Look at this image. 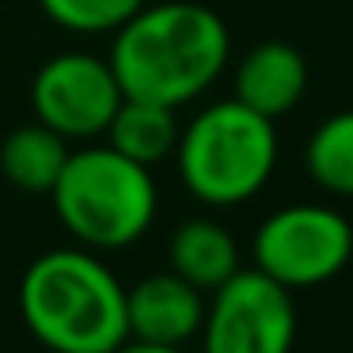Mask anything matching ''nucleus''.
Masks as SVG:
<instances>
[{"label":"nucleus","mask_w":353,"mask_h":353,"mask_svg":"<svg viewBox=\"0 0 353 353\" xmlns=\"http://www.w3.org/2000/svg\"><path fill=\"white\" fill-rule=\"evenodd\" d=\"M254 270L289 292L334 281L353 259V228L338 209L296 201L270 213L254 232Z\"/></svg>","instance_id":"obj_5"},{"label":"nucleus","mask_w":353,"mask_h":353,"mask_svg":"<svg viewBox=\"0 0 353 353\" xmlns=\"http://www.w3.org/2000/svg\"><path fill=\"white\" fill-rule=\"evenodd\" d=\"M307 61L292 42L266 39L243 54L236 65V99L262 118H281L304 99Z\"/></svg>","instance_id":"obj_9"},{"label":"nucleus","mask_w":353,"mask_h":353,"mask_svg":"<svg viewBox=\"0 0 353 353\" xmlns=\"http://www.w3.org/2000/svg\"><path fill=\"white\" fill-rule=\"evenodd\" d=\"M122 103V88L110 61L84 50L57 54L34 72L31 107L42 125L61 133L65 141H95L107 133Z\"/></svg>","instance_id":"obj_7"},{"label":"nucleus","mask_w":353,"mask_h":353,"mask_svg":"<svg viewBox=\"0 0 353 353\" xmlns=\"http://www.w3.org/2000/svg\"><path fill=\"white\" fill-rule=\"evenodd\" d=\"M168 259L171 270L190 285H198L201 292L221 289L232 274H239V243L224 224L205 221V216L186 221L171 232Z\"/></svg>","instance_id":"obj_10"},{"label":"nucleus","mask_w":353,"mask_h":353,"mask_svg":"<svg viewBox=\"0 0 353 353\" xmlns=\"http://www.w3.org/2000/svg\"><path fill=\"white\" fill-rule=\"evenodd\" d=\"M228 54V27L213 8L194 0H163L145 4L130 23L118 27L107 61L122 95L179 110L213 88Z\"/></svg>","instance_id":"obj_1"},{"label":"nucleus","mask_w":353,"mask_h":353,"mask_svg":"<svg viewBox=\"0 0 353 353\" xmlns=\"http://www.w3.org/2000/svg\"><path fill=\"white\" fill-rule=\"evenodd\" d=\"M114 353H186L183 345H160V342H141V338H125Z\"/></svg>","instance_id":"obj_15"},{"label":"nucleus","mask_w":353,"mask_h":353,"mask_svg":"<svg viewBox=\"0 0 353 353\" xmlns=\"http://www.w3.org/2000/svg\"><path fill=\"white\" fill-rule=\"evenodd\" d=\"M201 353H292L296 307L292 292L262 270H239L209 292Z\"/></svg>","instance_id":"obj_6"},{"label":"nucleus","mask_w":353,"mask_h":353,"mask_svg":"<svg viewBox=\"0 0 353 353\" xmlns=\"http://www.w3.org/2000/svg\"><path fill=\"white\" fill-rule=\"evenodd\" d=\"M148 0H39L50 23L72 34H114Z\"/></svg>","instance_id":"obj_14"},{"label":"nucleus","mask_w":353,"mask_h":353,"mask_svg":"<svg viewBox=\"0 0 353 353\" xmlns=\"http://www.w3.org/2000/svg\"><path fill=\"white\" fill-rule=\"evenodd\" d=\"M179 118L175 107H163V103H148V99H130L122 95L114 118L107 125V145L118 148L122 156L145 163V168H156L168 156H175L179 145Z\"/></svg>","instance_id":"obj_12"},{"label":"nucleus","mask_w":353,"mask_h":353,"mask_svg":"<svg viewBox=\"0 0 353 353\" xmlns=\"http://www.w3.org/2000/svg\"><path fill=\"white\" fill-rule=\"evenodd\" d=\"M175 163L183 186L213 209H232L251 201L270 183L277 163L274 118L232 99L209 103L186 122L175 145Z\"/></svg>","instance_id":"obj_4"},{"label":"nucleus","mask_w":353,"mask_h":353,"mask_svg":"<svg viewBox=\"0 0 353 353\" xmlns=\"http://www.w3.org/2000/svg\"><path fill=\"white\" fill-rule=\"evenodd\" d=\"M205 323V292L179 277L175 270L141 277L125 289V330L141 342L186 345L201 334Z\"/></svg>","instance_id":"obj_8"},{"label":"nucleus","mask_w":353,"mask_h":353,"mask_svg":"<svg viewBox=\"0 0 353 353\" xmlns=\"http://www.w3.org/2000/svg\"><path fill=\"white\" fill-rule=\"evenodd\" d=\"M69 163V141L39 118L0 141V175L23 194H50Z\"/></svg>","instance_id":"obj_11"},{"label":"nucleus","mask_w":353,"mask_h":353,"mask_svg":"<svg viewBox=\"0 0 353 353\" xmlns=\"http://www.w3.org/2000/svg\"><path fill=\"white\" fill-rule=\"evenodd\" d=\"M19 315L50 353H114L130 338L125 289L95 251H46L19 277Z\"/></svg>","instance_id":"obj_2"},{"label":"nucleus","mask_w":353,"mask_h":353,"mask_svg":"<svg viewBox=\"0 0 353 353\" xmlns=\"http://www.w3.org/2000/svg\"><path fill=\"white\" fill-rule=\"evenodd\" d=\"M307 175L338 198H353V110L323 118L304 148Z\"/></svg>","instance_id":"obj_13"},{"label":"nucleus","mask_w":353,"mask_h":353,"mask_svg":"<svg viewBox=\"0 0 353 353\" xmlns=\"http://www.w3.org/2000/svg\"><path fill=\"white\" fill-rule=\"evenodd\" d=\"M50 198L61 224L88 251H122L137 243L156 221L160 205L152 168L110 145L69 152V163Z\"/></svg>","instance_id":"obj_3"}]
</instances>
